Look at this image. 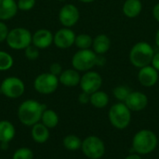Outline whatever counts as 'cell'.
Wrapping results in <instances>:
<instances>
[{"instance_id":"6da1fadb","label":"cell","mask_w":159,"mask_h":159,"mask_svg":"<svg viewBox=\"0 0 159 159\" xmlns=\"http://www.w3.org/2000/svg\"><path fill=\"white\" fill-rule=\"evenodd\" d=\"M45 110V104L40 103L35 100H26L19 106L18 117L24 126L33 127L41 120Z\"/></svg>"},{"instance_id":"7a4b0ae2","label":"cell","mask_w":159,"mask_h":159,"mask_svg":"<svg viewBox=\"0 0 159 159\" xmlns=\"http://www.w3.org/2000/svg\"><path fill=\"white\" fill-rule=\"evenodd\" d=\"M158 139L155 132L150 129H141L132 139V148L134 153L140 156H146L156 150Z\"/></svg>"},{"instance_id":"3957f363","label":"cell","mask_w":159,"mask_h":159,"mask_svg":"<svg viewBox=\"0 0 159 159\" xmlns=\"http://www.w3.org/2000/svg\"><path fill=\"white\" fill-rule=\"evenodd\" d=\"M155 51L153 47L144 41L136 43L130 49L129 61L131 64L139 69L151 65Z\"/></svg>"},{"instance_id":"277c9868","label":"cell","mask_w":159,"mask_h":159,"mask_svg":"<svg viewBox=\"0 0 159 159\" xmlns=\"http://www.w3.org/2000/svg\"><path fill=\"white\" fill-rule=\"evenodd\" d=\"M109 120L111 125L117 129L128 128L131 121V111L128 108L125 102H117L109 110Z\"/></svg>"},{"instance_id":"5b68a950","label":"cell","mask_w":159,"mask_h":159,"mask_svg":"<svg viewBox=\"0 0 159 159\" xmlns=\"http://www.w3.org/2000/svg\"><path fill=\"white\" fill-rule=\"evenodd\" d=\"M97 57L96 54L92 49H79L72 59V65L74 69L81 72H88L90 71L97 63Z\"/></svg>"},{"instance_id":"8992f818","label":"cell","mask_w":159,"mask_h":159,"mask_svg":"<svg viewBox=\"0 0 159 159\" xmlns=\"http://www.w3.org/2000/svg\"><path fill=\"white\" fill-rule=\"evenodd\" d=\"M81 150L88 158L100 159L105 153V144L101 138L91 135L82 141Z\"/></svg>"},{"instance_id":"52a82bcc","label":"cell","mask_w":159,"mask_h":159,"mask_svg":"<svg viewBox=\"0 0 159 159\" xmlns=\"http://www.w3.org/2000/svg\"><path fill=\"white\" fill-rule=\"evenodd\" d=\"M33 35L29 30L21 27L15 28L8 32L7 36V45L13 49H23L26 48L32 43Z\"/></svg>"},{"instance_id":"ba28073f","label":"cell","mask_w":159,"mask_h":159,"mask_svg":"<svg viewBox=\"0 0 159 159\" xmlns=\"http://www.w3.org/2000/svg\"><path fill=\"white\" fill-rule=\"evenodd\" d=\"M58 76L52 75L51 73H44L39 75L34 82V89L41 94H51L53 93L59 86Z\"/></svg>"},{"instance_id":"9c48e42d","label":"cell","mask_w":159,"mask_h":159,"mask_svg":"<svg viewBox=\"0 0 159 159\" xmlns=\"http://www.w3.org/2000/svg\"><path fill=\"white\" fill-rule=\"evenodd\" d=\"M25 90L24 83L18 77L10 76L3 80L0 86V92L10 99H17L20 97Z\"/></svg>"},{"instance_id":"30bf717a","label":"cell","mask_w":159,"mask_h":159,"mask_svg":"<svg viewBox=\"0 0 159 159\" xmlns=\"http://www.w3.org/2000/svg\"><path fill=\"white\" fill-rule=\"evenodd\" d=\"M79 85L82 91L92 94L97 90H100L102 85V78L99 73L95 71H88L81 76Z\"/></svg>"},{"instance_id":"8fae6325","label":"cell","mask_w":159,"mask_h":159,"mask_svg":"<svg viewBox=\"0 0 159 159\" xmlns=\"http://www.w3.org/2000/svg\"><path fill=\"white\" fill-rule=\"evenodd\" d=\"M79 10L72 4H67L63 6L59 13V20L61 23L66 28L74 26L79 20Z\"/></svg>"},{"instance_id":"7c38bea8","label":"cell","mask_w":159,"mask_h":159,"mask_svg":"<svg viewBox=\"0 0 159 159\" xmlns=\"http://www.w3.org/2000/svg\"><path fill=\"white\" fill-rule=\"evenodd\" d=\"M124 102L130 111L141 112L146 108L148 104V98L141 91H131Z\"/></svg>"},{"instance_id":"4fadbf2b","label":"cell","mask_w":159,"mask_h":159,"mask_svg":"<svg viewBox=\"0 0 159 159\" xmlns=\"http://www.w3.org/2000/svg\"><path fill=\"white\" fill-rule=\"evenodd\" d=\"M158 71L152 65H148L140 69L138 74V80L142 86L145 88H151L155 86L158 81Z\"/></svg>"},{"instance_id":"5bb4252c","label":"cell","mask_w":159,"mask_h":159,"mask_svg":"<svg viewBox=\"0 0 159 159\" xmlns=\"http://www.w3.org/2000/svg\"><path fill=\"white\" fill-rule=\"evenodd\" d=\"M75 34L69 28L60 29L54 35L53 42L60 48H68L75 44Z\"/></svg>"},{"instance_id":"9a60e30c","label":"cell","mask_w":159,"mask_h":159,"mask_svg":"<svg viewBox=\"0 0 159 159\" xmlns=\"http://www.w3.org/2000/svg\"><path fill=\"white\" fill-rule=\"evenodd\" d=\"M54 35L52 33L47 29H40L35 32L33 35L32 42L34 46L38 48H47L53 42Z\"/></svg>"},{"instance_id":"2e32d148","label":"cell","mask_w":159,"mask_h":159,"mask_svg":"<svg viewBox=\"0 0 159 159\" xmlns=\"http://www.w3.org/2000/svg\"><path fill=\"white\" fill-rule=\"evenodd\" d=\"M81 80V76L77 70L75 69H67L62 71V73L59 76V81L65 87H75L79 85Z\"/></svg>"},{"instance_id":"e0dca14e","label":"cell","mask_w":159,"mask_h":159,"mask_svg":"<svg viewBox=\"0 0 159 159\" xmlns=\"http://www.w3.org/2000/svg\"><path fill=\"white\" fill-rule=\"evenodd\" d=\"M111 47V40L107 34H101L93 38L92 48L96 54L104 55Z\"/></svg>"},{"instance_id":"ac0fdd59","label":"cell","mask_w":159,"mask_h":159,"mask_svg":"<svg viewBox=\"0 0 159 159\" xmlns=\"http://www.w3.org/2000/svg\"><path fill=\"white\" fill-rule=\"evenodd\" d=\"M143 9V4L141 0H126L123 4V13L126 17L133 19L138 17Z\"/></svg>"},{"instance_id":"d6986e66","label":"cell","mask_w":159,"mask_h":159,"mask_svg":"<svg viewBox=\"0 0 159 159\" xmlns=\"http://www.w3.org/2000/svg\"><path fill=\"white\" fill-rule=\"evenodd\" d=\"M18 10L14 0H0V20H6L13 18Z\"/></svg>"},{"instance_id":"ffe728a7","label":"cell","mask_w":159,"mask_h":159,"mask_svg":"<svg viewBox=\"0 0 159 159\" xmlns=\"http://www.w3.org/2000/svg\"><path fill=\"white\" fill-rule=\"evenodd\" d=\"M32 138L37 143H44L49 138V130L42 123H36L32 129Z\"/></svg>"},{"instance_id":"44dd1931","label":"cell","mask_w":159,"mask_h":159,"mask_svg":"<svg viewBox=\"0 0 159 159\" xmlns=\"http://www.w3.org/2000/svg\"><path fill=\"white\" fill-rule=\"evenodd\" d=\"M15 127L14 125L7 120L0 121V142L1 143H9L15 137Z\"/></svg>"},{"instance_id":"7402d4cb","label":"cell","mask_w":159,"mask_h":159,"mask_svg":"<svg viewBox=\"0 0 159 159\" xmlns=\"http://www.w3.org/2000/svg\"><path fill=\"white\" fill-rule=\"evenodd\" d=\"M109 102V96L102 90H97L90 94V103L98 109H102L107 106Z\"/></svg>"},{"instance_id":"603a6c76","label":"cell","mask_w":159,"mask_h":159,"mask_svg":"<svg viewBox=\"0 0 159 159\" xmlns=\"http://www.w3.org/2000/svg\"><path fill=\"white\" fill-rule=\"evenodd\" d=\"M42 124L48 129H53L59 124V116L57 113L50 109H46L41 117Z\"/></svg>"},{"instance_id":"cb8c5ba5","label":"cell","mask_w":159,"mask_h":159,"mask_svg":"<svg viewBox=\"0 0 159 159\" xmlns=\"http://www.w3.org/2000/svg\"><path fill=\"white\" fill-rule=\"evenodd\" d=\"M63 146L69 150V151H76L78 149L81 148L82 145V141L80 140V138L76 135L71 134V135H67L63 138L62 141Z\"/></svg>"},{"instance_id":"d4e9b609","label":"cell","mask_w":159,"mask_h":159,"mask_svg":"<svg viewBox=\"0 0 159 159\" xmlns=\"http://www.w3.org/2000/svg\"><path fill=\"white\" fill-rule=\"evenodd\" d=\"M93 39L92 37L88 34H80L75 36V45L79 49H89L90 47H92Z\"/></svg>"},{"instance_id":"484cf974","label":"cell","mask_w":159,"mask_h":159,"mask_svg":"<svg viewBox=\"0 0 159 159\" xmlns=\"http://www.w3.org/2000/svg\"><path fill=\"white\" fill-rule=\"evenodd\" d=\"M130 92H131L130 89L127 86H124V85L117 86L113 90V94L116 97V99L121 102H124L126 101V99L128 98V96L129 95Z\"/></svg>"},{"instance_id":"4316f807","label":"cell","mask_w":159,"mask_h":159,"mask_svg":"<svg viewBox=\"0 0 159 159\" xmlns=\"http://www.w3.org/2000/svg\"><path fill=\"white\" fill-rule=\"evenodd\" d=\"M12 65H13L12 57L5 51H0V71H7L10 69Z\"/></svg>"},{"instance_id":"83f0119b","label":"cell","mask_w":159,"mask_h":159,"mask_svg":"<svg viewBox=\"0 0 159 159\" xmlns=\"http://www.w3.org/2000/svg\"><path fill=\"white\" fill-rule=\"evenodd\" d=\"M34 158V153L31 149L26 147L19 148L15 151V153L12 156V159H33Z\"/></svg>"},{"instance_id":"f1b7e54d","label":"cell","mask_w":159,"mask_h":159,"mask_svg":"<svg viewBox=\"0 0 159 159\" xmlns=\"http://www.w3.org/2000/svg\"><path fill=\"white\" fill-rule=\"evenodd\" d=\"M25 56L28 60L34 61L36 60L39 56V50L38 48H36L35 46H28L25 48Z\"/></svg>"},{"instance_id":"f546056e","label":"cell","mask_w":159,"mask_h":159,"mask_svg":"<svg viewBox=\"0 0 159 159\" xmlns=\"http://www.w3.org/2000/svg\"><path fill=\"white\" fill-rule=\"evenodd\" d=\"M18 8L21 10H30L35 5V0H19Z\"/></svg>"},{"instance_id":"4dcf8cb0","label":"cell","mask_w":159,"mask_h":159,"mask_svg":"<svg viewBox=\"0 0 159 159\" xmlns=\"http://www.w3.org/2000/svg\"><path fill=\"white\" fill-rule=\"evenodd\" d=\"M49 71H50L49 73H51L52 75L58 76V75H60L62 73V67H61V65L60 63L54 62V63H52V64L50 65Z\"/></svg>"},{"instance_id":"1f68e13d","label":"cell","mask_w":159,"mask_h":159,"mask_svg":"<svg viewBox=\"0 0 159 159\" xmlns=\"http://www.w3.org/2000/svg\"><path fill=\"white\" fill-rule=\"evenodd\" d=\"M7 34H8L7 26L4 22L0 21V42H2V41L7 39Z\"/></svg>"},{"instance_id":"d6a6232c","label":"cell","mask_w":159,"mask_h":159,"mask_svg":"<svg viewBox=\"0 0 159 159\" xmlns=\"http://www.w3.org/2000/svg\"><path fill=\"white\" fill-rule=\"evenodd\" d=\"M78 102L81 104H87V103L90 102V94L82 91L78 96Z\"/></svg>"},{"instance_id":"836d02e7","label":"cell","mask_w":159,"mask_h":159,"mask_svg":"<svg viewBox=\"0 0 159 159\" xmlns=\"http://www.w3.org/2000/svg\"><path fill=\"white\" fill-rule=\"evenodd\" d=\"M151 65L156 69V70H157L159 72V51L158 52H155V55H154V58H153V60H152V63H151Z\"/></svg>"},{"instance_id":"e575fe53","label":"cell","mask_w":159,"mask_h":159,"mask_svg":"<svg viewBox=\"0 0 159 159\" xmlns=\"http://www.w3.org/2000/svg\"><path fill=\"white\" fill-rule=\"evenodd\" d=\"M105 63H106V60H105V57H104V55H99V54H98L96 66L102 67V66H104V65H105Z\"/></svg>"},{"instance_id":"d590c367","label":"cell","mask_w":159,"mask_h":159,"mask_svg":"<svg viewBox=\"0 0 159 159\" xmlns=\"http://www.w3.org/2000/svg\"><path fill=\"white\" fill-rule=\"evenodd\" d=\"M153 16L156 19V20H157L159 22V3L156 4L153 8Z\"/></svg>"},{"instance_id":"8d00e7d4","label":"cell","mask_w":159,"mask_h":159,"mask_svg":"<svg viewBox=\"0 0 159 159\" xmlns=\"http://www.w3.org/2000/svg\"><path fill=\"white\" fill-rule=\"evenodd\" d=\"M125 159H142V157H141V156L138 155L137 153H134V154L129 155Z\"/></svg>"},{"instance_id":"74e56055","label":"cell","mask_w":159,"mask_h":159,"mask_svg":"<svg viewBox=\"0 0 159 159\" xmlns=\"http://www.w3.org/2000/svg\"><path fill=\"white\" fill-rule=\"evenodd\" d=\"M0 148L4 151L7 150L8 149V143H1V145H0Z\"/></svg>"},{"instance_id":"f35d334b","label":"cell","mask_w":159,"mask_h":159,"mask_svg":"<svg viewBox=\"0 0 159 159\" xmlns=\"http://www.w3.org/2000/svg\"><path fill=\"white\" fill-rule=\"evenodd\" d=\"M155 40H156V44H157V46L159 48V29L157 30V34H156V38H155Z\"/></svg>"},{"instance_id":"ab89813d","label":"cell","mask_w":159,"mask_h":159,"mask_svg":"<svg viewBox=\"0 0 159 159\" xmlns=\"http://www.w3.org/2000/svg\"><path fill=\"white\" fill-rule=\"evenodd\" d=\"M79 1H81L83 3H91V2H93L95 0H79Z\"/></svg>"},{"instance_id":"60d3db41","label":"cell","mask_w":159,"mask_h":159,"mask_svg":"<svg viewBox=\"0 0 159 159\" xmlns=\"http://www.w3.org/2000/svg\"><path fill=\"white\" fill-rule=\"evenodd\" d=\"M58 1H65V0H58Z\"/></svg>"}]
</instances>
